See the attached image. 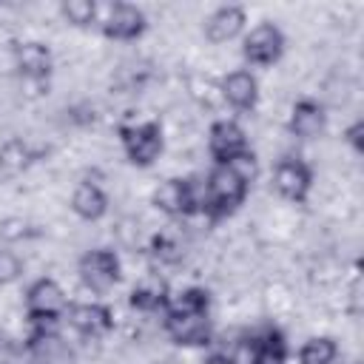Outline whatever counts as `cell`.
Here are the masks:
<instances>
[{"instance_id": "obj_21", "label": "cell", "mask_w": 364, "mask_h": 364, "mask_svg": "<svg viewBox=\"0 0 364 364\" xmlns=\"http://www.w3.org/2000/svg\"><path fill=\"white\" fill-rule=\"evenodd\" d=\"M151 259L156 264H176L182 259V247H179V242H173L168 236H156L151 242Z\"/></svg>"}, {"instance_id": "obj_1", "label": "cell", "mask_w": 364, "mask_h": 364, "mask_svg": "<svg viewBox=\"0 0 364 364\" xmlns=\"http://www.w3.org/2000/svg\"><path fill=\"white\" fill-rule=\"evenodd\" d=\"M205 213L210 222H219L225 216H230L233 210H239L250 193V185L236 176L228 165H213L205 176Z\"/></svg>"}, {"instance_id": "obj_26", "label": "cell", "mask_w": 364, "mask_h": 364, "mask_svg": "<svg viewBox=\"0 0 364 364\" xmlns=\"http://www.w3.org/2000/svg\"><path fill=\"white\" fill-rule=\"evenodd\" d=\"M0 350H3V336H0Z\"/></svg>"}, {"instance_id": "obj_14", "label": "cell", "mask_w": 364, "mask_h": 364, "mask_svg": "<svg viewBox=\"0 0 364 364\" xmlns=\"http://www.w3.org/2000/svg\"><path fill=\"white\" fill-rule=\"evenodd\" d=\"M245 26H247V11L242 6H219L205 20V37L216 46L230 43L245 34Z\"/></svg>"}, {"instance_id": "obj_6", "label": "cell", "mask_w": 364, "mask_h": 364, "mask_svg": "<svg viewBox=\"0 0 364 364\" xmlns=\"http://www.w3.org/2000/svg\"><path fill=\"white\" fill-rule=\"evenodd\" d=\"M162 330L171 341H176L182 347H199V344H210L213 318H210V310H205V313L165 310L162 313Z\"/></svg>"}, {"instance_id": "obj_3", "label": "cell", "mask_w": 364, "mask_h": 364, "mask_svg": "<svg viewBox=\"0 0 364 364\" xmlns=\"http://www.w3.org/2000/svg\"><path fill=\"white\" fill-rule=\"evenodd\" d=\"M284 46H287L284 31L276 23L264 20V23H256L253 28L245 31V37H242V57H245L247 65L267 68V65L282 60Z\"/></svg>"}, {"instance_id": "obj_9", "label": "cell", "mask_w": 364, "mask_h": 364, "mask_svg": "<svg viewBox=\"0 0 364 364\" xmlns=\"http://www.w3.org/2000/svg\"><path fill=\"white\" fill-rule=\"evenodd\" d=\"M11 60H14V68H17L23 82H48L51 68H54L51 48L46 43H40V40L17 43Z\"/></svg>"}, {"instance_id": "obj_10", "label": "cell", "mask_w": 364, "mask_h": 364, "mask_svg": "<svg viewBox=\"0 0 364 364\" xmlns=\"http://www.w3.org/2000/svg\"><path fill=\"white\" fill-rule=\"evenodd\" d=\"M68 296L57 279L40 276L26 290V316H65Z\"/></svg>"}, {"instance_id": "obj_17", "label": "cell", "mask_w": 364, "mask_h": 364, "mask_svg": "<svg viewBox=\"0 0 364 364\" xmlns=\"http://www.w3.org/2000/svg\"><path fill=\"white\" fill-rule=\"evenodd\" d=\"M338 344L330 336H313L299 347V364H336Z\"/></svg>"}, {"instance_id": "obj_24", "label": "cell", "mask_w": 364, "mask_h": 364, "mask_svg": "<svg viewBox=\"0 0 364 364\" xmlns=\"http://www.w3.org/2000/svg\"><path fill=\"white\" fill-rule=\"evenodd\" d=\"M344 142H347L355 154L364 151V119H353V122L347 125V131H344Z\"/></svg>"}, {"instance_id": "obj_19", "label": "cell", "mask_w": 364, "mask_h": 364, "mask_svg": "<svg viewBox=\"0 0 364 364\" xmlns=\"http://www.w3.org/2000/svg\"><path fill=\"white\" fill-rule=\"evenodd\" d=\"M165 310H179V313H205L210 310V293L205 287H185L179 293H171V301Z\"/></svg>"}, {"instance_id": "obj_16", "label": "cell", "mask_w": 364, "mask_h": 364, "mask_svg": "<svg viewBox=\"0 0 364 364\" xmlns=\"http://www.w3.org/2000/svg\"><path fill=\"white\" fill-rule=\"evenodd\" d=\"M71 210L82 222H97L108 213V193L97 182H80L71 193Z\"/></svg>"}, {"instance_id": "obj_5", "label": "cell", "mask_w": 364, "mask_h": 364, "mask_svg": "<svg viewBox=\"0 0 364 364\" xmlns=\"http://www.w3.org/2000/svg\"><path fill=\"white\" fill-rule=\"evenodd\" d=\"M97 26L102 28V34L108 40H117V43H131L136 37L145 34L148 28V17L139 6L134 3H108V6H100V17H97Z\"/></svg>"}, {"instance_id": "obj_2", "label": "cell", "mask_w": 364, "mask_h": 364, "mask_svg": "<svg viewBox=\"0 0 364 364\" xmlns=\"http://www.w3.org/2000/svg\"><path fill=\"white\" fill-rule=\"evenodd\" d=\"M119 145L122 154L128 156L131 165L148 168L162 156L165 148V136H162V125L154 119L145 122H131V125H119Z\"/></svg>"}, {"instance_id": "obj_18", "label": "cell", "mask_w": 364, "mask_h": 364, "mask_svg": "<svg viewBox=\"0 0 364 364\" xmlns=\"http://www.w3.org/2000/svg\"><path fill=\"white\" fill-rule=\"evenodd\" d=\"M60 14H63L65 23H71L77 28H85V26L97 23L100 3L97 0H65V3H60Z\"/></svg>"}, {"instance_id": "obj_22", "label": "cell", "mask_w": 364, "mask_h": 364, "mask_svg": "<svg viewBox=\"0 0 364 364\" xmlns=\"http://www.w3.org/2000/svg\"><path fill=\"white\" fill-rule=\"evenodd\" d=\"M28 159H31L28 145H26V142H20V139L9 142V145L0 151V162H3V165H11V171L26 168V162H28Z\"/></svg>"}, {"instance_id": "obj_7", "label": "cell", "mask_w": 364, "mask_h": 364, "mask_svg": "<svg viewBox=\"0 0 364 364\" xmlns=\"http://www.w3.org/2000/svg\"><path fill=\"white\" fill-rule=\"evenodd\" d=\"M273 188L287 202H304L313 191V168L301 156H282L273 168Z\"/></svg>"}, {"instance_id": "obj_13", "label": "cell", "mask_w": 364, "mask_h": 364, "mask_svg": "<svg viewBox=\"0 0 364 364\" xmlns=\"http://www.w3.org/2000/svg\"><path fill=\"white\" fill-rule=\"evenodd\" d=\"M327 128V111L318 100H310V97H301L293 102L290 108V117H287V131L290 136L296 139H316L321 136Z\"/></svg>"}, {"instance_id": "obj_8", "label": "cell", "mask_w": 364, "mask_h": 364, "mask_svg": "<svg viewBox=\"0 0 364 364\" xmlns=\"http://www.w3.org/2000/svg\"><path fill=\"white\" fill-rule=\"evenodd\" d=\"M63 321L82 338H102L114 327V310L102 301H74L65 307Z\"/></svg>"}, {"instance_id": "obj_12", "label": "cell", "mask_w": 364, "mask_h": 364, "mask_svg": "<svg viewBox=\"0 0 364 364\" xmlns=\"http://www.w3.org/2000/svg\"><path fill=\"white\" fill-rule=\"evenodd\" d=\"M219 94L233 111H253L259 102V80L247 68H233L222 77Z\"/></svg>"}, {"instance_id": "obj_25", "label": "cell", "mask_w": 364, "mask_h": 364, "mask_svg": "<svg viewBox=\"0 0 364 364\" xmlns=\"http://www.w3.org/2000/svg\"><path fill=\"white\" fill-rule=\"evenodd\" d=\"M202 364H236V361H233L228 353H222V350H219V353H210V355H205V361H202Z\"/></svg>"}, {"instance_id": "obj_11", "label": "cell", "mask_w": 364, "mask_h": 364, "mask_svg": "<svg viewBox=\"0 0 364 364\" xmlns=\"http://www.w3.org/2000/svg\"><path fill=\"white\" fill-rule=\"evenodd\" d=\"M247 148V134L236 119H216L208 128V154L213 156V165L228 162Z\"/></svg>"}, {"instance_id": "obj_20", "label": "cell", "mask_w": 364, "mask_h": 364, "mask_svg": "<svg viewBox=\"0 0 364 364\" xmlns=\"http://www.w3.org/2000/svg\"><path fill=\"white\" fill-rule=\"evenodd\" d=\"M219 165H228L236 176H242L247 185H253V179L259 176V162H256V154L247 148V151H242L239 156H233V159H228V162H219Z\"/></svg>"}, {"instance_id": "obj_15", "label": "cell", "mask_w": 364, "mask_h": 364, "mask_svg": "<svg viewBox=\"0 0 364 364\" xmlns=\"http://www.w3.org/2000/svg\"><path fill=\"white\" fill-rule=\"evenodd\" d=\"M128 301L136 313H165L171 301V287L159 273H148L134 284Z\"/></svg>"}, {"instance_id": "obj_4", "label": "cell", "mask_w": 364, "mask_h": 364, "mask_svg": "<svg viewBox=\"0 0 364 364\" xmlns=\"http://www.w3.org/2000/svg\"><path fill=\"white\" fill-rule=\"evenodd\" d=\"M77 273H80V282L91 293H105L119 282L122 262H119L117 250H111V247H91L80 256Z\"/></svg>"}, {"instance_id": "obj_23", "label": "cell", "mask_w": 364, "mask_h": 364, "mask_svg": "<svg viewBox=\"0 0 364 364\" xmlns=\"http://www.w3.org/2000/svg\"><path fill=\"white\" fill-rule=\"evenodd\" d=\"M20 273H23V264H20L17 253H11V250H0V284L14 282Z\"/></svg>"}]
</instances>
